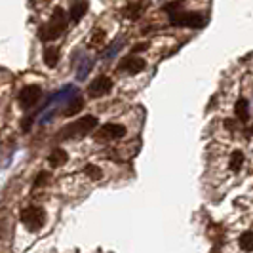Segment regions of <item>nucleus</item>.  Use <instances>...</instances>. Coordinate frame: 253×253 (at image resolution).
I'll return each mask as SVG.
<instances>
[{"instance_id": "obj_15", "label": "nucleus", "mask_w": 253, "mask_h": 253, "mask_svg": "<svg viewBox=\"0 0 253 253\" xmlns=\"http://www.w3.org/2000/svg\"><path fill=\"white\" fill-rule=\"evenodd\" d=\"M82 107H84V101L82 99H75V101L69 103V107L65 109V116H75L76 113H80L82 111Z\"/></svg>"}, {"instance_id": "obj_6", "label": "nucleus", "mask_w": 253, "mask_h": 253, "mask_svg": "<svg viewBox=\"0 0 253 253\" xmlns=\"http://www.w3.org/2000/svg\"><path fill=\"white\" fill-rule=\"evenodd\" d=\"M40 95H42V89L38 88V86H27V88L19 91V103H21L23 109H31L33 105L38 103Z\"/></svg>"}, {"instance_id": "obj_2", "label": "nucleus", "mask_w": 253, "mask_h": 253, "mask_svg": "<svg viewBox=\"0 0 253 253\" xmlns=\"http://www.w3.org/2000/svg\"><path fill=\"white\" fill-rule=\"evenodd\" d=\"M97 127V118L95 116H82L80 120L71 122L69 126H65L59 135L65 139H71V137H82V135H88L93 129Z\"/></svg>"}, {"instance_id": "obj_1", "label": "nucleus", "mask_w": 253, "mask_h": 253, "mask_svg": "<svg viewBox=\"0 0 253 253\" xmlns=\"http://www.w3.org/2000/svg\"><path fill=\"white\" fill-rule=\"evenodd\" d=\"M67 29V15H65L63 10H55L53 15H51L50 23H46L44 27L38 29V38L42 42H50V40H55L59 38L65 33Z\"/></svg>"}, {"instance_id": "obj_3", "label": "nucleus", "mask_w": 253, "mask_h": 253, "mask_svg": "<svg viewBox=\"0 0 253 253\" xmlns=\"http://www.w3.org/2000/svg\"><path fill=\"white\" fill-rule=\"evenodd\" d=\"M21 223H23V227L27 230L37 232L46 223V211L42 208H38V206H29L21 211Z\"/></svg>"}, {"instance_id": "obj_14", "label": "nucleus", "mask_w": 253, "mask_h": 253, "mask_svg": "<svg viewBox=\"0 0 253 253\" xmlns=\"http://www.w3.org/2000/svg\"><path fill=\"white\" fill-rule=\"evenodd\" d=\"M242 164H244V154H242L240 151L232 152V156H230V162H228L230 169H232V171H240Z\"/></svg>"}, {"instance_id": "obj_19", "label": "nucleus", "mask_w": 253, "mask_h": 253, "mask_svg": "<svg viewBox=\"0 0 253 253\" xmlns=\"http://www.w3.org/2000/svg\"><path fill=\"white\" fill-rule=\"evenodd\" d=\"M48 181H50V173H48V171H40V173L37 175V179H35V189L44 187Z\"/></svg>"}, {"instance_id": "obj_21", "label": "nucleus", "mask_w": 253, "mask_h": 253, "mask_svg": "<svg viewBox=\"0 0 253 253\" xmlns=\"http://www.w3.org/2000/svg\"><path fill=\"white\" fill-rule=\"evenodd\" d=\"M143 50H147V44H139V46H135V48H133V53H137V51H143Z\"/></svg>"}, {"instance_id": "obj_17", "label": "nucleus", "mask_w": 253, "mask_h": 253, "mask_svg": "<svg viewBox=\"0 0 253 253\" xmlns=\"http://www.w3.org/2000/svg\"><path fill=\"white\" fill-rule=\"evenodd\" d=\"M143 12V6L141 4H129L127 8H124V15L129 17V19H137Z\"/></svg>"}, {"instance_id": "obj_12", "label": "nucleus", "mask_w": 253, "mask_h": 253, "mask_svg": "<svg viewBox=\"0 0 253 253\" xmlns=\"http://www.w3.org/2000/svg\"><path fill=\"white\" fill-rule=\"evenodd\" d=\"M44 63L48 65L50 69H53L55 65L59 63V51L55 50V48H46V51H44Z\"/></svg>"}, {"instance_id": "obj_20", "label": "nucleus", "mask_w": 253, "mask_h": 253, "mask_svg": "<svg viewBox=\"0 0 253 253\" xmlns=\"http://www.w3.org/2000/svg\"><path fill=\"white\" fill-rule=\"evenodd\" d=\"M6 232H8V225H6V221H0V240L6 236Z\"/></svg>"}, {"instance_id": "obj_7", "label": "nucleus", "mask_w": 253, "mask_h": 253, "mask_svg": "<svg viewBox=\"0 0 253 253\" xmlns=\"http://www.w3.org/2000/svg\"><path fill=\"white\" fill-rule=\"evenodd\" d=\"M124 135H126V127L122 126V124H114V122L105 124L97 131V137L99 139H120Z\"/></svg>"}, {"instance_id": "obj_5", "label": "nucleus", "mask_w": 253, "mask_h": 253, "mask_svg": "<svg viewBox=\"0 0 253 253\" xmlns=\"http://www.w3.org/2000/svg\"><path fill=\"white\" fill-rule=\"evenodd\" d=\"M113 89V80L109 78V76H105V75H101V76H97L91 84L88 86V93L91 95V97H103V95H107L109 91Z\"/></svg>"}, {"instance_id": "obj_4", "label": "nucleus", "mask_w": 253, "mask_h": 253, "mask_svg": "<svg viewBox=\"0 0 253 253\" xmlns=\"http://www.w3.org/2000/svg\"><path fill=\"white\" fill-rule=\"evenodd\" d=\"M169 21H171V25H175V27H190V29H200V27H204V23H206L202 13H196V12L173 13Z\"/></svg>"}, {"instance_id": "obj_11", "label": "nucleus", "mask_w": 253, "mask_h": 253, "mask_svg": "<svg viewBox=\"0 0 253 253\" xmlns=\"http://www.w3.org/2000/svg\"><path fill=\"white\" fill-rule=\"evenodd\" d=\"M234 114L240 122H248L250 118V107H248V101L246 99H238L236 105H234Z\"/></svg>"}, {"instance_id": "obj_8", "label": "nucleus", "mask_w": 253, "mask_h": 253, "mask_svg": "<svg viewBox=\"0 0 253 253\" xmlns=\"http://www.w3.org/2000/svg\"><path fill=\"white\" fill-rule=\"evenodd\" d=\"M118 69L127 73V75H137V73H141V71L145 69V61L139 59V57H133V55H131V57L122 59L120 65H118Z\"/></svg>"}, {"instance_id": "obj_16", "label": "nucleus", "mask_w": 253, "mask_h": 253, "mask_svg": "<svg viewBox=\"0 0 253 253\" xmlns=\"http://www.w3.org/2000/svg\"><path fill=\"white\" fill-rule=\"evenodd\" d=\"M84 173L88 175L91 181H99V179L103 177V171L97 168V166H93V164H88L86 168H84Z\"/></svg>"}, {"instance_id": "obj_10", "label": "nucleus", "mask_w": 253, "mask_h": 253, "mask_svg": "<svg viewBox=\"0 0 253 253\" xmlns=\"http://www.w3.org/2000/svg\"><path fill=\"white\" fill-rule=\"evenodd\" d=\"M67 160H69V156H67V152H65L63 149H55V151H51L50 156H48V162H50L53 168L65 166Z\"/></svg>"}, {"instance_id": "obj_9", "label": "nucleus", "mask_w": 253, "mask_h": 253, "mask_svg": "<svg viewBox=\"0 0 253 253\" xmlns=\"http://www.w3.org/2000/svg\"><path fill=\"white\" fill-rule=\"evenodd\" d=\"M88 12V2L86 0H78V2H75L73 6H71V17L75 19V21H80L82 17H84V13Z\"/></svg>"}, {"instance_id": "obj_13", "label": "nucleus", "mask_w": 253, "mask_h": 253, "mask_svg": "<svg viewBox=\"0 0 253 253\" xmlns=\"http://www.w3.org/2000/svg\"><path fill=\"white\" fill-rule=\"evenodd\" d=\"M240 248L244 252H252L253 250V232L252 230H246L240 234Z\"/></svg>"}, {"instance_id": "obj_18", "label": "nucleus", "mask_w": 253, "mask_h": 253, "mask_svg": "<svg viewBox=\"0 0 253 253\" xmlns=\"http://www.w3.org/2000/svg\"><path fill=\"white\" fill-rule=\"evenodd\" d=\"M103 42H105V33H103V31H97V33L91 37V40H89V46H91V48H99V46H103Z\"/></svg>"}]
</instances>
